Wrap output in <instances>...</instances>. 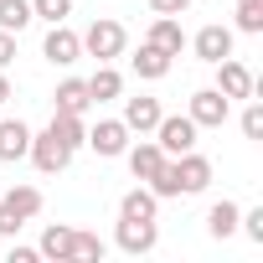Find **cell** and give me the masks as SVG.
I'll use <instances>...</instances> for the list:
<instances>
[{"label":"cell","instance_id":"603a6c76","mask_svg":"<svg viewBox=\"0 0 263 263\" xmlns=\"http://www.w3.org/2000/svg\"><path fill=\"white\" fill-rule=\"evenodd\" d=\"M31 21V0H0V31H26Z\"/></svg>","mask_w":263,"mask_h":263},{"label":"cell","instance_id":"f546056e","mask_svg":"<svg viewBox=\"0 0 263 263\" xmlns=\"http://www.w3.org/2000/svg\"><path fill=\"white\" fill-rule=\"evenodd\" d=\"M16 62V31H0V72Z\"/></svg>","mask_w":263,"mask_h":263},{"label":"cell","instance_id":"4dcf8cb0","mask_svg":"<svg viewBox=\"0 0 263 263\" xmlns=\"http://www.w3.org/2000/svg\"><path fill=\"white\" fill-rule=\"evenodd\" d=\"M36 258H42L36 248H11V263H36Z\"/></svg>","mask_w":263,"mask_h":263},{"label":"cell","instance_id":"52a82bcc","mask_svg":"<svg viewBox=\"0 0 263 263\" xmlns=\"http://www.w3.org/2000/svg\"><path fill=\"white\" fill-rule=\"evenodd\" d=\"M171 165H176V186H181V196H196V191L212 186V160H206V155L186 150V155H171Z\"/></svg>","mask_w":263,"mask_h":263},{"label":"cell","instance_id":"484cf974","mask_svg":"<svg viewBox=\"0 0 263 263\" xmlns=\"http://www.w3.org/2000/svg\"><path fill=\"white\" fill-rule=\"evenodd\" d=\"M31 16H42V21H67L72 16V0H31Z\"/></svg>","mask_w":263,"mask_h":263},{"label":"cell","instance_id":"1f68e13d","mask_svg":"<svg viewBox=\"0 0 263 263\" xmlns=\"http://www.w3.org/2000/svg\"><path fill=\"white\" fill-rule=\"evenodd\" d=\"M6 98H11V78H6V72H0V103H6Z\"/></svg>","mask_w":263,"mask_h":263},{"label":"cell","instance_id":"d6986e66","mask_svg":"<svg viewBox=\"0 0 263 263\" xmlns=\"http://www.w3.org/2000/svg\"><path fill=\"white\" fill-rule=\"evenodd\" d=\"M119 93H124V78H119L108 62H98V72L88 78V98H93V103H114Z\"/></svg>","mask_w":263,"mask_h":263},{"label":"cell","instance_id":"4316f807","mask_svg":"<svg viewBox=\"0 0 263 263\" xmlns=\"http://www.w3.org/2000/svg\"><path fill=\"white\" fill-rule=\"evenodd\" d=\"M242 135L248 140H263V103H248L242 108Z\"/></svg>","mask_w":263,"mask_h":263},{"label":"cell","instance_id":"cb8c5ba5","mask_svg":"<svg viewBox=\"0 0 263 263\" xmlns=\"http://www.w3.org/2000/svg\"><path fill=\"white\" fill-rule=\"evenodd\" d=\"M103 253H108V242H103L98 232H78V227H72V258H83V263H98Z\"/></svg>","mask_w":263,"mask_h":263},{"label":"cell","instance_id":"4fadbf2b","mask_svg":"<svg viewBox=\"0 0 263 263\" xmlns=\"http://www.w3.org/2000/svg\"><path fill=\"white\" fill-rule=\"evenodd\" d=\"M31 150V129L21 119H0V160H26Z\"/></svg>","mask_w":263,"mask_h":263},{"label":"cell","instance_id":"8fae6325","mask_svg":"<svg viewBox=\"0 0 263 263\" xmlns=\"http://www.w3.org/2000/svg\"><path fill=\"white\" fill-rule=\"evenodd\" d=\"M191 52H196L201 62H222V57H232V31H227V26H201V31L191 36Z\"/></svg>","mask_w":263,"mask_h":263},{"label":"cell","instance_id":"6da1fadb","mask_svg":"<svg viewBox=\"0 0 263 263\" xmlns=\"http://www.w3.org/2000/svg\"><path fill=\"white\" fill-rule=\"evenodd\" d=\"M36 212H42V191H36V186L0 191V237H16V232H21Z\"/></svg>","mask_w":263,"mask_h":263},{"label":"cell","instance_id":"3957f363","mask_svg":"<svg viewBox=\"0 0 263 263\" xmlns=\"http://www.w3.org/2000/svg\"><path fill=\"white\" fill-rule=\"evenodd\" d=\"M26 155H31V165H36L42 176H57V171H67V165H72V150L52 135V129L31 135V150H26Z\"/></svg>","mask_w":263,"mask_h":263},{"label":"cell","instance_id":"9a60e30c","mask_svg":"<svg viewBox=\"0 0 263 263\" xmlns=\"http://www.w3.org/2000/svg\"><path fill=\"white\" fill-rule=\"evenodd\" d=\"M52 103H57L62 114H88V108H93V98H88V78H62L57 93H52Z\"/></svg>","mask_w":263,"mask_h":263},{"label":"cell","instance_id":"ac0fdd59","mask_svg":"<svg viewBox=\"0 0 263 263\" xmlns=\"http://www.w3.org/2000/svg\"><path fill=\"white\" fill-rule=\"evenodd\" d=\"M155 212H160V196H155L150 186L124 191V201H119V217H145V222H155Z\"/></svg>","mask_w":263,"mask_h":263},{"label":"cell","instance_id":"d6a6232c","mask_svg":"<svg viewBox=\"0 0 263 263\" xmlns=\"http://www.w3.org/2000/svg\"><path fill=\"white\" fill-rule=\"evenodd\" d=\"M0 191H6V186H0Z\"/></svg>","mask_w":263,"mask_h":263},{"label":"cell","instance_id":"9c48e42d","mask_svg":"<svg viewBox=\"0 0 263 263\" xmlns=\"http://www.w3.org/2000/svg\"><path fill=\"white\" fill-rule=\"evenodd\" d=\"M42 57L52 62V67H72L78 57H83V42H78V31H67L62 21L47 31V42H42Z\"/></svg>","mask_w":263,"mask_h":263},{"label":"cell","instance_id":"ba28073f","mask_svg":"<svg viewBox=\"0 0 263 263\" xmlns=\"http://www.w3.org/2000/svg\"><path fill=\"white\" fill-rule=\"evenodd\" d=\"M83 145L98 150L103 160H114V155L129 150V124H124V119H98V124L88 129V140H83Z\"/></svg>","mask_w":263,"mask_h":263},{"label":"cell","instance_id":"d4e9b609","mask_svg":"<svg viewBox=\"0 0 263 263\" xmlns=\"http://www.w3.org/2000/svg\"><path fill=\"white\" fill-rule=\"evenodd\" d=\"M237 31L263 36V0H237Z\"/></svg>","mask_w":263,"mask_h":263},{"label":"cell","instance_id":"8992f818","mask_svg":"<svg viewBox=\"0 0 263 263\" xmlns=\"http://www.w3.org/2000/svg\"><path fill=\"white\" fill-rule=\"evenodd\" d=\"M227 108H232V98L217 93V88H196L191 93V124L196 129H222L227 124Z\"/></svg>","mask_w":263,"mask_h":263},{"label":"cell","instance_id":"7a4b0ae2","mask_svg":"<svg viewBox=\"0 0 263 263\" xmlns=\"http://www.w3.org/2000/svg\"><path fill=\"white\" fill-rule=\"evenodd\" d=\"M78 42H83V52H88V57H98V62H114V57H124V42H129V36H124V26H119V21L98 16V21H93V26H88Z\"/></svg>","mask_w":263,"mask_h":263},{"label":"cell","instance_id":"f1b7e54d","mask_svg":"<svg viewBox=\"0 0 263 263\" xmlns=\"http://www.w3.org/2000/svg\"><path fill=\"white\" fill-rule=\"evenodd\" d=\"M150 11H155V16H186L191 0H150Z\"/></svg>","mask_w":263,"mask_h":263},{"label":"cell","instance_id":"5b68a950","mask_svg":"<svg viewBox=\"0 0 263 263\" xmlns=\"http://www.w3.org/2000/svg\"><path fill=\"white\" fill-rule=\"evenodd\" d=\"M114 242H119L129 258H140V253H155V242H160V227H155V222H145V217H119V232H114Z\"/></svg>","mask_w":263,"mask_h":263},{"label":"cell","instance_id":"83f0119b","mask_svg":"<svg viewBox=\"0 0 263 263\" xmlns=\"http://www.w3.org/2000/svg\"><path fill=\"white\" fill-rule=\"evenodd\" d=\"M237 222H242V232H248L253 242H263V206H253V212H242Z\"/></svg>","mask_w":263,"mask_h":263},{"label":"cell","instance_id":"2e32d148","mask_svg":"<svg viewBox=\"0 0 263 263\" xmlns=\"http://www.w3.org/2000/svg\"><path fill=\"white\" fill-rule=\"evenodd\" d=\"M145 42H155L160 52L181 57V47H186V31H181V21H176V16H155V26H150V36H145Z\"/></svg>","mask_w":263,"mask_h":263},{"label":"cell","instance_id":"7402d4cb","mask_svg":"<svg viewBox=\"0 0 263 263\" xmlns=\"http://www.w3.org/2000/svg\"><path fill=\"white\" fill-rule=\"evenodd\" d=\"M237 217H242V206H237V201H217V206L206 212V232L222 242V237H232V232H237Z\"/></svg>","mask_w":263,"mask_h":263},{"label":"cell","instance_id":"5bb4252c","mask_svg":"<svg viewBox=\"0 0 263 263\" xmlns=\"http://www.w3.org/2000/svg\"><path fill=\"white\" fill-rule=\"evenodd\" d=\"M124 155H129V171H135V181H150V176H155V171L171 160V155H165L155 140H140L135 150H124Z\"/></svg>","mask_w":263,"mask_h":263},{"label":"cell","instance_id":"30bf717a","mask_svg":"<svg viewBox=\"0 0 263 263\" xmlns=\"http://www.w3.org/2000/svg\"><path fill=\"white\" fill-rule=\"evenodd\" d=\"M217 67V93H227V98H253V72L242 67V62H232V57H222V62H212Z\"/></svg>","mask_w":263,"mask_h":263},{"label":"cell","instance_id":"ffe728a7","mask_svg":"<svg viewBox=\"0 0 263 263\" xmlns=\"http://www.w3.org/2000/svg\"><path fill=\"white\" fill-rule=\"evenodd\" d=\"M36 253H42V258H57V263H67V258H72V227H62V222H52V227L42 232V242H36Z\"/></svg>","mask_w":263,"mask_h":263},{"label":"cell","instance_id":"7c38bea8","mask_svg":"<svg viewBox=\"0 0 263 263\" xmlns=\"http://www.w3.org/2000/svg\"><path fill=\"white\" fill-rule=\"evenodd\" d=\"M124 124H129V135H150V129L160 124V98H124Z\"/></svg>","mask_w":263,"mask_h":263},{"label":"cell","instance_id":"e0dca14e","mask_svg":"<svg viewBox=\"0 0 263 263\" xmlns=\"http://www.w3.org/2000/svg\"><path fill=\"white\" fill-rule=\"evenodd\" d=\"M47 129H52V135H57V140L72 150V155H78V150H83V140H88V129H83V114H62V108H57Z\"/></svg>","mask_w":263,"mask_h":263},{"label":"cell","instance_id":"44dd1931","mask_svg":"<svg viewBox=\"0 0 263 263\" xmlns=\"http://www.w3.org/2000/svg\"><path fill=\"white\" fill-rule=\"evenodd\" d=\"M129 62H135V72H140V78H165V72H171V52H160L155 42H145Z\"/></svg>","mask_w":263,"mask_h":263},{"label":"cell","instance_id":"277c9868","mask_svg":"<svg viewBox=\"0 0 263 263\" xmlns=\"http://www.w3.org/2000/svg\"><path fill=\"white\" fill-rule=\"evenodd\" d=\"M155 145L165 150V155H186V150H196V124H191V114H160V124H155Z\"/></svg>","mask_w":263,"mask_h":263}]
</instances>
